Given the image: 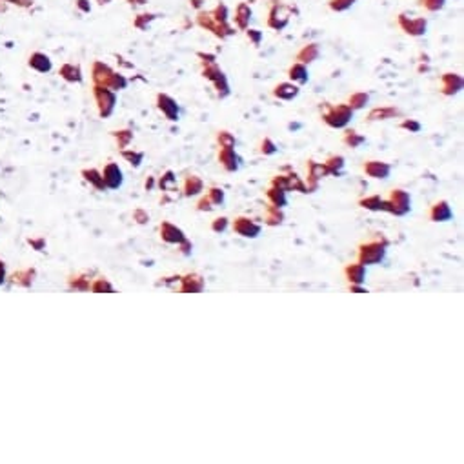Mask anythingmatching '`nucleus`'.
<instances>
[{
    "label": "nucleus",
    "mask_w": 464,
    "mask_h": 464,
    "mask_svg": "<svg viewBox=\"0 0 464 464\" xmlns=\"http://www.w3.org/2000/svg\"><path fill=\"white\" fill-rule=\"evenodd\" d=\"M204 192V180L199 175H187L182 182V195L184 197H197Z\"/></svg>",
    "instance_id": "nucleus-15"
},
{
    "label": "nucleus",
    "mask_w": 464,
    "mask_h": 464,
    "mask_svg": "<svg viewBox=\"0 0 464 464\" xmlns=\"http://www.w3.org/2000/svg\"><path fill=\"white\" fill-rule=\"evenodd\" d=\"M8 2H15V4H28L30 0H8Z\"/></svg>",
    "instance_id": "nucleus-44"
},
{
    "label": "nucleus",
    "mask_w": 464,
    "mask_h": 464,
    "mask_svg": "<svg viewBox=\"0 0 464 464\" xmlns=\"http://www.w3.org/2000/svg\"><path fill=\"white\" fill-rule=\"evenodd\" d=\"M277 146H275V142L271 141V139H264V141L260 142V153L266 155V157H271V155L277 153Z\"/></svg>",
    "instance_id": "nucleus-33"
},
{
    "label": "nucleus",
    "mask_w": 464,
    "mask_h": 464,
    "mask_svg": "<svg viewBox=\"0 0 464 464\" xmlns=\"http://www.w3.org/2000/svg\"><path fill=\"white\" fill-rule=\"evenodd\" d=\"M351 115H353V111H351V107L348 106H333V107H328V111L324 113V122L328 124V126H332V128H344L346 124L351 120Z\"/></svg>",
    "instance_id": "nucleus-4"
},
{
    "label": "nucleus",
    "mask_w": 464,
    "mask_h": 464,
    "mask_svg": "<svg viewBox=\"0 0 464 464\" xmlns=\"http://www.w3.org/2000/svg\"><path fill=\"white\" fill-rule=\"evenodd\" d=\"M93 288V291H97V293H100V291H111L113 288H111V284L106 281V279H97L95 281V284L91 286Z\"/></svg>",
    "instance_id": "nucleus-36"
},
{
    "label": "nucleus",
    "mask_w": 464,
    "mask_h": 464,
    "mask_svg": "<svg viewBox=\"0 0 464 464\" xmlns=\"http://www.w3.org/2000/svg\"><path fill=\"white\" fill-rule=\"evenodd\" d=\"M290 77L293 78V80H297V82H306L308 80V73H306V68L304 66H301V64H295L293 68L290 69Z\"/></svg>",
    "instance_id": "nucleus-30"
},
{
    "label": "nucleus",
    "mask_w": 464,
    "mask_h": 464,
    "mask_svg": "<svg viewBox=\"0 0 464 464\" xmlns=\"http://www.w3.org/2000/svg\"><path fill=\"white\" fill-rule=\"evenodd\" d=\"M204 286L206 282L202 275H199V273H187V275L179 279L175 290H179L180 293H200V291L204 290Z\"/></svg>",
    "instance_id": "nucleus-6"
},
{
    "label": "nucleus",
    "mask_w": 464,
    "mask_h": 464,
    "mask_svg": "<svg viewBox=\"0 0 464 464\" xmlns=\"http://www.w3.org/2000/svg\"><path fill=\"white\" fill-rule=\"evenodd\" d=\"M231 230H233V233H237L239 237H244V239H257L262 233V226L257 224L253 219L239 215V217H235L231 221Z\"/></svg>",
    "instance_id": "nucleus-3"
},
{
    "label": "nucleus",
    "mask_w": 464,
    "mask_h": 464,
    "mask_svg": "<svg viewBox=\"0 0 464 464\" xmlns=\"http://www.w3.org/2000/svg\"><path fill=\"white\" fill-rule=\"evenodd\" d=\"M388 202V213H392L395 217H404L406 213L412 211V197L408 192L400 189V187H393L390 195L386 197Z\"/></svg>",
    "instance_id": "nucleus-2"
},
{
    "label": "nucleus",
    "mask_w": 464,
    "mask_h": 464,
    "mask_svg": "<svg viewBox=\"0 0 464 464\" xmlns=\"http://www.w3.org/2000/svg\"><path fill=\"white\" fill-rule=\"evenodd\" d=\"M192 250H193V244L189 242V240H184V242H180L179 244V252H180V255H184V257H189L192 255Z\"/></svg>",
    "instance_id": "nucleus-41"
},
{
    "label": "nucleus",
    "mask_w": 464,
    "mask_h": 464,
    "mask_svg": "<svg viewBox=\"0 0 464 464\" xmlns=\"http://www.w3.org/2000/svg\"><path fill=\"white\" fill-rule=\"evenodd\" d=\"M297 93H298L297 86L286 84V82H284V84H279L277 88H275V91H273V95H275V97L284 98V100H290V98L297 97Z\"/></svg>",
    "instance_id": "nucleus-22"
},
{
    "label": "nucleus",
    "mask_w": 464,
    "mask_h": 464,
    "mask_svg": "<svg viewBox=\"0 0 464 464\" xmlns=\"http://www.w3.org/2000/svg\"><path fill=\"white\" fill-rule=\"evenodd\" d=\"M62 75H64L68 80H80L78 69H73L71 66H66V68H62Z\"/></svg>",
    "instance_id": "nucleus-38"
},
{
    "label": "nucleus",
    "mask_w": 464,
    "mask_h": 464,
    "mask_svg": "<svg viewBox=\"0 0 464 464\" xmlns=\"http://www.w3.org/2000/svg\"><path fill=\"white\" fill-rule=\"evenodd\" d=\"M306 171H308V179H306V187H308V193H313L319 187V182L328 177V171L324 168L322 162H315L313 158H310L306 164Z\"/></svg>",
    "instance_id": "nucleus-5"
},
{
    "label": "nucleus",
    "mask_w": 464,
    "mask_h": 464,
    "mask_svg": "<svg viewBox=\"0 0 464 464\" xmlns=\"http://www.w3.org/2000/svg\"><path fill=\"white\" fill-rule=\"evenodd\" d=\"M100 175H102L106 187H110V189H117V187L122 186V171H120V168L117 166L115 162H110Z\"/></svg>",
    "instance_id": "nucleus-12"
},
{
    "label": "nucleus",
    "mask_w": 464,
    "mask_h": 464,
    "mask_svg": "<svg viewBox=\"0 0 464 464\" xmlns=\"http://www.w3.org/2000/svg\"><path fill=\"white\" fill-rule=\"evenodd\" d=\"M133 219H135L139 224H146V222L149 221V215H148V211H144V209H135V211H133Z\"/></svg>",
    "instance_id": "nucleus-39"
},
{
    "label": "nucleus",
    "mask_w": 464,
    "mask_h": 464,
    "mask_svg": "<svg viewBox=\"0 0 464 464\" xmlns=\"http://www.w3.org/2000/svg\"><path fill=\"white\" fill-rule=\"evenodd\" d=\"M117 141H119V146L120 148H126V146L129 144V141L133 139V135L129 131H117Z\"/></svg>",
    "instance_id": "nucleus-37"
},
{
    "label": "nucleus",
    "mask_w": 464,
    "mask_h": 464,
    "mask_svg": "<svg viewBox=\"0 0 464 464\" xmlns=\"http://www.w3.org/2000/svg\"><path fill=\"white\" fill-rule=\"evenodd\" d=\"M443 82H444V90H443V91H444L446 95L457 93V91L460 90V86H462V80H460V77H457V75H451V73L444 75Z\"/></svg>",
    "instance_id": "nucleus-20"
},
{
    "label": "nucleus",
    "mask_w": 464,
    "mask_h": 464,
    "mask_svg": "<svg viewBox=\"0 0 464 464\" xmlns=\"http://www.w3.org/2000/svg\"><path fill=\"white\" fill-rule=\"evenodd\" d=\"M213 208H215V206L211 204V200L208 199V195L200 197V200H199V202H197V206H195V209H197V211H206V213L213 211Z\"/></svg>",
    "instance_id": "nucleus-35"
},
{
    "label": "nucleus",
    "mask_w": 464,
    "mask_h": 464,
    "mask_svg": "<svg viewBox=\"0 0 464 464\" xmlns=\"http://www.w3.org/2000/svg\"><path fill=\"white\" fill-rule=\"evenodd\" d=\"M344 279L348 284H364L366 282V266L361 262H349L344 266Z\"/></svg>",
    "instance_id": "nucleus-11"
},
{
    "label": "nucleus",
    "mask_w": 464,
    "mask_h": 464,
    "mask_svg": "<svg viewBox=\"0 0 464 464\" xmlns=\"http://www.w3.org/2000/svg\"><path fill=\"white\" fill-rule=\"evenodd\" d=\"M359 206L368 211H384L388 213V202L384 197L380 195H366V197H361L359 199Z\"/></svg>",
    "instance_id": "nucleus-14"
},
{
    "label": "nucleus",
    "mask_w": 464,
    "mask_h": 464,
    "mask_svg": "<svg viewBox=\"0 0 464 464\" xmlns=\"http://www.w3.org/2000/svg\"><path fill=\"white\" fill-rule=\"evenodd\" d=\"M33 68L40 69V71H47V69L51 68V64H49V60H47V57L40 55V53H37V55H33V60L30 62Z\"/></svg>",
    "instance_id": "nucleus-32"
},
{
    "label": "nucleus",
    "mask_w": 464,
    "mask_h": 464,
    "mask_svg": "<svg viewBox=\"0 0 464 464\" xmlns=\"http://www.w3.org/2000/svg\"><path fill=\"white\" fill-rule=\"evenodd\" d=\"M322 164H324V168H326V171H328V175H333V177H339L346 166L342 155H330V157L326 158V162H322Z\"/></svg>",
    "instance_id": "nucleus-18"
},
{
    "label": "nucleus",
    "mask_w": 464,
    "mask_h": 464,
    "mask_svg": "<svg viewBox=\"0 0 464 464\" xmlns=\"http://www.w3.org/2000/svg\"><path fill=\"white\" fill-rule=\"evenodd\" d=\"M213 233H224L228 228H230V219L228 217H215L209 224Z\"/></svg>",
    "instance_id": "nucleus-29"
},
{
    "label": "nucleus",
    "mask_w": 464,
    "mask_h": 464,
    "mask_svg": "<svg viewBox=\"0 0 464 464\" xmlns=\"http://www.w3.org/2000/svg\"><path fill=\"white\" fill-rule=\"evenodd\" d=\"M217 142L221 148H235V137L230 131H219Z\"/></svg>",
    "instance_id": "nucleus-31"
},
{
    "label": "nucleus",
    "mask_w": 464,
    "mask_h": 464,
    "mask_svg": "<svg viewBox=\"0 0 464 464\" xmlns=\"http://www.w3.org/2000/svg\"><path fill=\"white\" fill-rule=\"evenodd\" d=\"M157 106H158V110L162 111V115L166 117L168 120L179 119V106H177V102H175L171 97H168V95H158Z\"/></svg>",
    "instance_id": "nucleus-13"
},
{
    "label": "nucleus",
    "mask_w": 464,
    "mask_h": 464,
    "mask_svg": "<svg viewBox=\"0 0 464 464\" xmlns=\"http://www.w3.org/2000/svg\"><path fill=\"white\" fill-rule=\"evenodd\" d=\"M175 184H177V177H175V173L171 170H166L164 171V175L158 179V187H160L164 193L170 192V187L175 186Z\"/></svg>",
    "instance_id": "nucleus-26"
},
{
    "label": "nucleus",
    "mask_w": 464,
    "mask_h": 464,
    "mask_svg": "<svg viewBox=\"0 0 464 464\" xmlns=\"http://www.w3.org/2000/svg\"><path fill=\"white\" fill-rule=\"evenodd\" d=\"M348 290L349 291H355V293H368V290L362 284H349Z\"/></svg>",
    "instance_id": "nucleus-42"
},
{
    "label": "nucleus",
    "mask_w": 464,
    "mask_h": 464,
    "mask_svg": "<svg viewBox=\"0 0 464 464\" xmlns=\"http://www.w3.org/2000/svg\"><path fill=\"white\" fill-rule=\"evenodd\" d=\"M362 171H364V175L370 177V179L384 180L390 177V173H392V164H388V162H383V160H366L362 164Z\"/></svg>",
    "instance_id": "nucleus-9"
},
{
    "label": "nucleus",
    "mask_w": 464,
    "mask_h": 464,
    "mask_svg": "<svg viewBox=\"0 0 464 464\" xmlns=\"http://www.w3.org/2000/svg\"><path fill=\"white\" fill-rule=\"evenodd\" d=\"M122 157L126 158L133 168H139L142 164V160H144V153H141V151H133V149H124Z\"/></svg>",
    "instance_id": "nucleus-27"
},
{
    "label": "nucleus",
    "mask_w": 464,
    "mask_h": 464,
    "mask_svg": "<svg viewBox=\"0 0 464 464\" xmlns=\"http://www.w3.org/2000/svg\"><path fill=\"white\" fill-rule=\"evenodd\" d=\"M240 157L235 153V148H221L219 149V164L222 166V170L228 173H235L240 168Z\"/></svg>",
    "instance_id": "nucleus-10"
},
{
    "label": "nucleus",
    "mask_w": 464,
    "mask_h": 464,
    "mask_svg": "<svg viewBox=\"0 0 464 464\" xmlns=\"http://www.w3.org/2000/svg\"><path fill=\"white\" fill-rule=\"evenodd\" d=\"M206 195H208V199L211 200L213 206H222L224 204V200H226L224 189L219 187V186H215V184L208 187V193H206Z\"/></svg>",
    "instance_id": "nucleus-25"
},
{
    "label": "nucleus",
    "mask_w": 464,
    "mask_h": 464,
    "mask_svg": "<svg viewBox=\"0 0 464 464\" xmlns=\"http://www.w3.org/2000/svg\"><path fill=\"white\" fill-rule=\"evenodd\" d=\"M342 142H344L348 148H359V146H362L366 142V139L362 135H359L357 131H353V129H348V131L344 133V137H342Z\"/></svg>",
    "instance_id": "nucleus-23"
},
{
    "label": "nucleus",
    "mask_w": 464,
    "mask_h": 464,
    "mask_svg": "<svg viewBox=\"0 0 464 464\" xmlns=\"http://www.w3.org/2000/svg\"><path fill=\"white\" fill-rule=\"evenodd\" d=\"M366 102H368V95L366 93H355L353 97L349 98V107H351V110H353V107L355 110H359V107H362Z\"/></svg>",
    "instance_id": "nucleus-34"
},
{
    "label": "nucleus",
    "mask_w": 464,
    "mask_h": 464,
    "mask_svg": "<svg viewBox=\"0 0 464 464\" xmlns=\"http://www.w3.org/2000/svg\"><path fill=\"white\" fill-rule=\"evenodd\" d=\"M400 128H402V129H408V131L417 133V131H421V124L415 122V120H404V122L400 124Z\"/></svg>",
    "instance_id": "nucleus-40"
},
{
    "label": "nucleus",
    "mask_w": 464,
    "mask_h": 464,
    "mask_svg": "<svg viewBox=\"0 0 464 464\" xmlns=\"http://www.w3.org/2000/svg\"><path fill=\"white\" fill-rule=\"evenodd\" d=\"M388 239L383 233H371L370 240L359 244L357 248V262L362 266H373L383 262L386 257L388 250Z\"/></svg>",
    "instance_id": "nucleus-1"
},
{
    "label": "nucleus",
    "mask_w": 464,
    "mask_h": 464,
    "mask_svg": "<svg viewBox=\"0 0 464 464\" xmlns=\"http://www.w3.org/2000/svg\"><path fill=\"white\" fill-rule=\"evenodd\" d=\"M158 235H160L162 242L175 244V246H179L180 242H184V240L187 239L179 226L171 224V222H168V221L160 222V226H158Z\"/></svg>",
    "instance_id": "nucleus-7"
},
{
    "label": "nucleus",
    "mask_w": 464,
    "mask_h": 464,
    "mask_svg": "<svg viewBox=\"0 0 464 464\" xmlns=\"http://www.w3.org/2000/svg\"><path fill=\"white\" fill-rule=\"evenodd\" d=\"M284 222V213H282V208H277V206H271L268 204L264 209V224L266 226H281Z\"/></svg>",
    "instance_id": "nucleus-19"
},
{
    "label": "nucleus",
    "mask_w": 464,
    "mask_h": 464,
    "mask_svg": "<svg viewBox=\"0 0 464 464\" xmlns=\"http://www.w3.org/2000/svg\"><path fill=\"white\" fill-rule=\"evenodd\" d=\"M97 95V100H98V106H100V115H110L111 110H113V104H115V95L111 91L104 90V88H97L95 91Z\"/></svg>",
    "instance_id": "nucleus-17"
},
{
    "label": "nucleus",
    "mask_w": 464,
    "mask_h": 464,
    "mask_svg": "<svg viewBox=\"0 0 464 464\" xmlns=\"http://www.w3.org/2000/svg\"><path fill=\"white\" fill-rule=\"evenodd\" d=\"M155 186V177H148V180H146V189H153Z\"/></svg>",
    "instance_id": "nucleus-43"
},
{
    "label": "nucleus",
    "mask_w": 464,
    "mask_h": 464,
    "mask_svg": "<svg viewBox=\"0 0 464 464\" xmlns=\"http://www.w3.org/2000/svg\"><path fill=\"white\" fill-rule=\"evenodd\" d=\"M393 115H397V110H393V107H383V110L371 111L370 120H386V119H392Z\"/></svg>",
    "instance_id": "nucleus-28"
},
{
    "label": "nucleus",
    "mask_w": 464,
    "mask_h": 464,
    "mask_svg": "<svg viewBox=\"0 0 464 464\" xmlns=\"http://www.w3.org/2000/svg\"><path fill=\"white\" fill-rule=\"evenodd\" d=\"M82 175H84V179L88 180L91 186L97 187V189H104V187H106V184H104V180H102V175L98 173L97 170H84Z\"/></svg>",
    "instance_id": "nucleus-24"
},
{
    "label": "nucleus",
    "mask_w": 464,
    "mask_h": 464,
    "mask_svg": "<svg viewBox=\"0 0 464 464\" xmlns=\"http://www.w3.org/2000/svg\"><path fill=\"white\" fill-rule=\"evenodd\" d=\"M266 199H268V204L277 206V208H284L288 204V192H284L282 187L269 184L268 189H266Z\"/></svg>",
    "instance_id": "nucleus-16"
},
{
    "label": "nucleus",
    "mask_w": 464,
    "mask_h": 464,
    "mask_svg": "<svg viewBox=\"0 0 464 464\" xmlns=\"http://www.w3.org/2000/svg\"><path fill=\"white\" fill-rule=\"evenodd\" d=\"M288 175V192H298V193H308V187H306V182H304L301 177H298L297 173H293V171H290Z\"/></svg>",
    "instance_id": "nucleus-21"
},
{
    "label": "nucleus",
    "mask_w": 464,
    "mask_h": 464,
    "mask_svg": "<svg viewBox=\"0 0 464 464\" xmlns=\"http://www.w3.org/2000/svg\"><path fill=\"white\" fill-rule=\"evenodd\" d=\"M428 219L431 222H450L453 221V209H451L450 202L444 199L435 200L433 204L428 209Z\"/></svg>",
    "instance_id": "nucleus-8"
}]
</instances>
